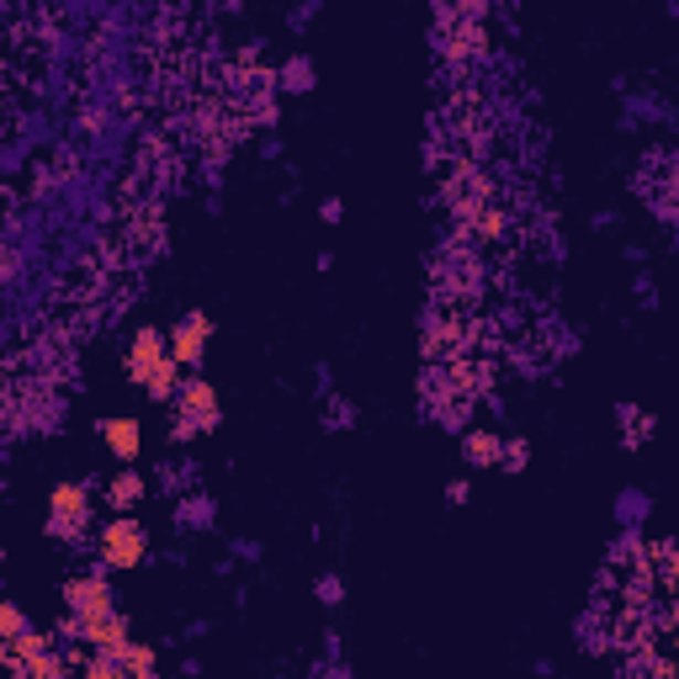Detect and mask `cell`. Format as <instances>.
<instances>
[{"instance_id":"6da1fadb","label":"cell","mask_w":679,"mask_h":679,"mask_svg":"<svg viewBox=\"0 0 679 679\" xmlns=\"http://www.w3.org/2000/svg\"><path fill=\"white\" fill-rule=\"evenodd\" d=\"M218 420H223V404H218L213 382H208V378H187V382H181V393H176V425H170V435H176V441H191V435H202V431H218Z\"/></svg>"},{"instance_id":"7a4b0ae2","label":"cell","mask_w":679,"mask_h":679,"mask_svg":"<svg viewBox=\"0 0 679 679\" xmlns=\"http://www.w3.org/2000/svg\"><path fill=\"white\" fill-rule=\"evenodd\" d=\"M96 558H102V569H138L149 558V531L134 516H112L96 537Z\"/></svg>"},{"instance_id":"3957f363","label":"cell","mask_w":679,"mask_h":679,"mask_svg":"<svg viewBox=\"0 0 679 679\" xmlns=\"http://www.w3.org/2000/svg\"><path fill=\"white\" fill-rule=\"evenodd\" d=\"M91 489L85 484H75V478H64V484H54L49 489V537H59V542H75V537H85V526H91Z\"/></svg>"},{"instance_id":"277c9868","label":"cell","mask_w":679,"mask_h":679,"mask_svg":"<svg viewBox=\"0 0 679 679\" xmlns=\"http://www.w3.org/2000/svg\"><path fill=\"white\" fill-rule=\"evenodd\" d=\"M64 611H70V622H91V616H107V611H117L112 584L102 579V573H75V579L64 584Z\"/></svg>"},{"instance_id":"5b68a950","label":"cell","mask_w":679,"mask_h":679,"mask_svg":"<svg viewBox=\"0 0 679 679\" xmlns=\"http://www.w3.org/2000/svg\"><path fill=\"white\" fill-rule=\"evenodd\" d=\"M208 340H213V319H208L202 308L181 314V325L165 335V346H170V361H176V367H197L202 351H208Z\"/></svg>"},{"instance_id":"8992f818","label":"cell","mask_w":679,"mask_h":679,"mask_svg":"<svg viewBox=\"0 0 679 679\" xmlns=\"http://www.w3.org/2000/svg\"><path fill=\"white\" fill-rule=\"evenodd\" d=\"M165 361H170V346H165V329H155V325H144L128 340V378L138 382V388H149L155 382V372H160Z\"/></svg>"},{"instance_id":"52a82bcc","label":"cell","mask_w":679,"mask_h":679,"mask_svg":"<svg viewBox=\"0 0 679 679\" xmlns=\"http://www.w3.org/2000/svg\"><path fill=\"white\" fill-rule=\"evenodd\" d=\"M96 431H102V446H107L117 463H128V467L138 463V452H144V425H138V420H128V414H112V420H102Z\"/></svg>"},{"instance_id":"ba28073f","label":"cell","mask_w":679,"mask_h":679,"mask_svg":"<svg viewBox=\"0 0 679 679\" xmlns=\"http://www.w3.org/2000/svg\"><path fill=\"white\" fill-rule=\"evenodd\" d=\"M499 452H505V435H494V431L463 435V457L473 467H499Z\"/></svg>"},{"instance_id":"9c48e42d","label":"cell","mask_w":679,"mask_h":679,"mask_svg":"<svg viewBox=\"0 0 679 679\" xmlns=\"http://www.w3.org/2000/svg\"><path fill=\"white\" fill-rule=\"evenodd\" d=\"M11 679H75V669H70V664L49 648V653H38V658H28V664H17V669H11Z\"/></svg>"},{"instance_id":"30bf717a","label":"cell","mask_w":679,"mask_h":679,"mask_svg":"<svg viewBox=\"0 0 679 679\" xmlns=\"http://www.w3.org/2000/svg\"><path fill=\"white\" fill-rule=\"evenodd\" d=\"M144 489H149V484H144V473H134V467H123V473L112 478V489H107L112 510H123V516H128V510H134L138 499H144Z\"/></svg>"},{"instance_id":"8fae6325","label":"cell","mask_w":679,"mask_h":679,"mask_svg":"<svg viewBox=\"0 0 679 679\" xmlns=\"http://www.w3.org/2000/svg\"><path fill=\"white\" fill-rule=\"evenodd\" d=\"M49 648H54V637H49V632H38V626H28V632L11 643V669H17V664H28V658H38V653H49Z\"/></svg>"},{"instance_id":"7c38bea8","label":"cell","mask_w":679,"mask_h":679,"mask_svg":"<svg viewBox=\"0 0 679 679\" xmlns=\"http://www.w3.org/2000/svg\"><path fill=\"white\" fill-rule=\"evenodd\" d=\"M128 675H155V664H160V653L149 648V643H128V653L117 658Z\"/></svg>"},{"instance_id":"4fadbf2b","label":"cell","mask_w":679,"mask_h":679,"mask_svg":"<svg viewBox=\"0 0 679 679\" xmlns=\"http://www.w3.org/2000/svg\"><path fill=\"white\" fill-rule=\"evenodd\" d=\"M28 611H22V605H11V600H6V605H0V637H6V643H17V637H22V632H28Z\"/></svg>"},{"instance_id":"5bb4252c","label":"cell","mask_w":679,"mask_h":679,"mask_svg":"<svg viewBox=\"0 0 679 679\" xmlns=\"http://www.w3.org/2000/svg\"><path fill=\"white\" fill-rule=\"evenodd\" d=\"M75 679H134V675H128L123 664H112V658H102V653H96V658H85V664H81V675H75Z\"/></svg>"},{"instance_id":"9a60e30c","label":"cell","mask_w":679,"mask_h":679,"mask_svg":"<svg viewBox=\"0 0 679 679\" xmlns=\"http://www.w3.org/2000/svg\"><path fill=\"white\" fill-rule=\"evenodd\" d=\"M531 463V441L526 435H516V441H505V452H499V467H510V473H520V467Z\"/></svg>"},{"instance_id":"2e32d148","label":"cell","mask_w":679,"mask_h":679,"mask_svg":"<svg viewBox=\"0 0 679 679\" xmlns=\"http://www.w3.org/2000/svg\"><path fill=\"white\" fill-rule=\"evenodd\" d=\"M308 75H314V70H308V64H287V81H293V91H308Z\"/></svg>"},{"instance_id":"e0dca14e","label":"cell","mask_w":679,"mask_h":679,"mask_svg":"<svg viewBox=\"0 0 679 679\" xmlns=\"http://www.w3.org/2000/svg\"><path fill=\"white\" fill-rule=\"evenodd\" d=\"M446 499H452V505H463V499H467V478H452V484H446Z\"/></svg>"},{"instance_id":"ac0fdd59","label":"cell","mask_w":679,"mask_h":679,"mask_svg":"<svg viewBox=\"0 0 679 679\" xmlns=\"http://www.w3.org/2000/svg\"><path fill=\"white\" fill-rule=\"evenodd\" d=\"M0 675H11V643L0 637Z\"/></svg>"},{"instance_id":"d6986e66","label":"cell","mask_w":679,"mask_h":679,"mask_svg":"<svg viewBox=\"0 0 679 679\" xmlns=\"http://www.w3.org/2000/svg\"><path fill=\"white\" fill-rule=\"evenodd\" d=\"M134 679H160V675H134Z\"/></svg>"},{"instance_id":"ffe728a7","label":"cell","mask_w":679,"mask_h":679,"mask_svg":"<svg viewBox=\"0 0 679 679\" xmlns=\"http://www.w3.org/2000/svg\"><path fill=\"white\" fill-rule=\"evenodd\" d=\"M6 679H11V675H6Z\"/></svg>"}]
</instances>
